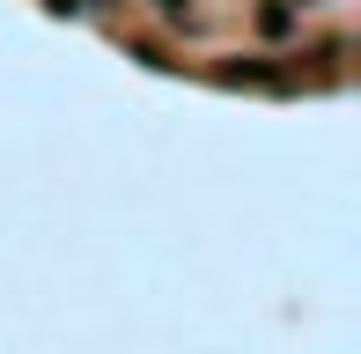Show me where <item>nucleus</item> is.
<instances>
[{"label":"nucleus","mask_w":361,"mask_h":354,"mask_svg":"<svg viewBox=\"0 0 361 354\" xmlns=\"http://www.w3.org/2000/svg\"><path fill=\"white\" fill-rule=\"evenodd\" d=\"M258 30H266V37H288V30H295V8H288V0H273V8H258Z\"/></svg>","instance_id":"f03ea898"},{"label":"nucleus","mask_w":361,"mask_h":354,"mask_svg":"<svg viewBox=\"0 0 361 354\" xmlns=\"http://www.w3.org/2000/svg\"><path fill=\"white\" fill-rule=\"evenodd\" d=\"M214 82H228V89H288V74L281 67H258V59H221Z\"/></svg>","instance_id":"f257e3e1"},{"label":"nucleus","mask_w":361,"mask_h":354,"mask_svg":"<svg viewBox=\"0 0 361 354\" xmlns=\"http://www.w3.org/2000/svg\"><path fill=\"white\" fill-rule=\"evenodd\" d=\"M44 8H52V15H81V0H44Z\"/></svg>","instance_id":"7ed1b4c3"}]
</instances>
